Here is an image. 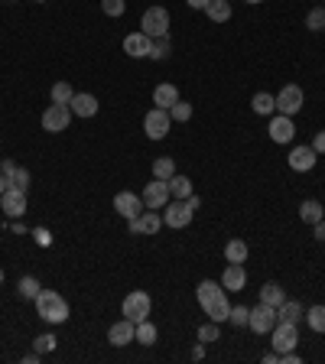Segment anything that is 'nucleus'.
Here are the masks:
<instances>
[{
	"label": "nucleus",
	"mask_w": 325,
	"mask_h": 364,
	"mask_svg": "<svg viewBox=\"0 0 325 364\" xmlns=\"http://www.w3.org/2000/svg\"><path fill=\"white\" fill-rule=\"evenodd\" d=\"M195 299H198L202 312L212 319V322H228V312H231V306H228V296H224L222 283L202 280L198 286H195Z\"/></svg>",
	"instance_id": "nucleus-1"
},
{
	"label": "nucleus",
	"mask_w": 325,
	"mask_h": 364,
	"mask_svg": "<svg viewBox=\"0 0 325 364\" xmlns=\"http://www.w3.org/2000/svg\"><path fill=\"white\" fill-rule=\"evenodd\" d=\"M36 312L43 322H52V326H62L68 322V303L59 296L56 290H39L36 296Z\"/></svg>",
	"instance_id": "nucleus-2"
},
{
	"label": "nucleus",
	"mask_w": 325,
	"mask_h": 364,
	"mask_svg": "<svg viewBox=\"0 0 325 364\" xmlns=\"http://www.w3.org/2000/svg\"><path fill=\"white\" fill-rule=\"evenodd\" d=\"M150 306H153V299H150V293L137 290V293H127V296H124L121 312H124V319H130V322L137 326V322L150 319Z\"/></svg>",
	"instance_id": "nucleus-3"
},
{
	"label": "nucleus",
	"mask_w": 325,
	"mask_h": 364,
	"mask_svg": "<svg viewBox=\"0 0 325 364\" xmlns=\"http://www.w3.org/2000/svg\"><path fill=\"white\" fill-rule=\"evenodd\" d=\"M140 29L147 33L150 39H159V36H169V10L166 7H150L140 20Z\"/></svg>",
	"instance_id": "nucleus-4"
},
{
	"label": "nucleus",
	"mask_w": 325,
	"mask_h": 364,
	"mask_svg": "<svg viewBox=\"0 0 325 364\" xmlns=\"http://www.w3.org/2000/svg\"><path fill=\"white\" fill-rule=\"evenodd\" d=\"M270 345H273V351H277V355L296 351V345H299L296 326H293V322H277V326H273V332H270Z\"/></svg>",
	"instance_id": "nucleus-5"
},
{
	"label": "nucleus",
	"mask_w": 325,
	"mask_h": 364,
	"mask_svg": "<svg viewBox=\"0 0 325 364\" xmlns=\"http://www.w3.org/2000/svg\"><path fill=\"white\" fill-rule=\"evenodd\" d=\"M277 322H280V319H277V306H267V303H257V306L251 309V319H247V328H251V332H257V335H270Z\"/></svg>",
	"instance_id": "nucleus-6"
},
{
	"label": "nucleus",
	"mask_w": 325,
	"mask_h": 364,
	"mask_svg": "<svg viewBox=\"0 0 325 364\" xmlns=\"http://www.w3.org/2000/svg\"><path fill=\"white\" fill-rule=\"evenodd\" d=\"M195 218V212L189 208L186 198H176V202H166V208H163V224L166 228H189Z\"/></svg>",
	"instance_id": "nucleus-7"
},
{
	"label": "nucleus",
	"mask_w": 325,
	"mask_h": 364,
	"mask_svg": "<svg viewBox=\"0 0 325 364\" xmlns=\"http://www.w3.org/2000/svg\"><path fill=\"white\" fill-rule=\"evenodd\" d=\"M169 127H173V117H169V111H163V108H153V111H147V117H143V131H147L150 140H163L169 133Z\"/></svg>",
	"instance_id": "nucleus-8"
},
{
	"label": "nucleus",
	"mask_w": 325,
	"mask_h": 364,
	"mask_svg": "<svg viewBox=\"0 0 325 364\" xmlns=\"http://www.w3.org/2000/svg\"><path fill=\"white\" fill-rule=\"evenodd\" d=\"M143 208H153V212H163L166 208V202L173 196H169V182L166 179H153V182H147V189H143Z\"/></svg>",
	"instance_id": "nucleus-9"
},
{
	"label": "nucleus",
	"mask_w": 325,
	"mask_h": 364,
	"mask_svg": "<svg viewBox=\"0 0 325 364\" xmlns=\"http://www.w3.org/2000/svg\"><path fill=\"white\" fill-rule=\"evenodd\" d=\"M72 121V108L68 104H49L46 111H43V131L49 133H62Z\"/></svg>",
	"instance_id": "nucleus-10"
},
{
	"label": "nucleus",
	"mask_w": 325,
	"mask_h": 364,
	"mask_svg": "<svg viewBox=\"0 0 325 364\" xmlns=\"http://www.w3.org/2000/svg\"><path fill=\"white\" fill-rule=\"evenodd\" d=\"M277 98V111L287 114V117H296L299 111H303V88L299 85H287L280 94H273Z\"/></svg>",
	"instance_id": "nucleus-11"
},
{
	"label": "nucleus",
	"mask_w": 325,
	"mask_h": 364,
	"mask_svg": "<svg viewBox=\"0 0 325 364\" xmlns=\"http://www.w3.org/2000/svg\"><path fill=\"white\" fill-rule=\"evenodd\" d=\"M127 228H130V234H157L159 228H163V215L153 212V208H147V212H140L137 218H130Z\"/></svg>",
	"instance_id": "nucleus-12"
},
{
	"label": "nucleus",
	"mask_w": 325,
	"mask_h": 364,
	"mask_svg": "<svg viewBox=\"0 0 325 364\" xmlns=\"http://www.w3.org/2000/svg\"><path fill=\"white\" fill-rule=\"evenodd\" d=\"M0 208H3V215H7V218H20L23 212H27V192L10 186L7 192L0 196Z\"/></svg>",
	"instance_id": "nucleus-13"
},
{
	"label": "nucleus",
	"mask_w": 325,
	"mask_h": 364,
	"mask_svg": "<svg viewBox=\"0 0 325 364\" xmlns=\"http://www.w3.org/2000/svg\"><path fill=\"white\" fill-rule=\"evenodd\" d=\"M293 137H296V124H293V117L277 114V117L270 121V140L273 143H289Z\"/></svg>",
	"instance_id": "nucleus-14"
},
{
	"label": "nucleus",
	"mask_w": 325,
	"mask_h": 364,
	"mask_svg": "<svg viewBox=\"0 0 325 364\" xmlns=\"http://www.w3.org/2000/svg\"><path fill=\"white\" fill-rule=\"evenodd\" d=\"M150 49H153V39L140 29V33H130L127 39H124V52H127L130 59H150Z\"/></svg>",
	"instance_id": "nucleus-15"
},
{
	"label": "nucleus",
	"mask_w": 325,
	"mask_h": 364,
	"mask_svg": "<svg viewBox=\"0 0 325 364\" xmlns=\"http://www.w3.org/2000/svg\"><path fill=\"white\" fill-rule=\"evenodd\" d=\"M316 159H319V153L312 147H293V153L287 156V163H289L293 173H309V169L316 166Z\"/></svg>",
	"instance_id": "nucleus-16"
},
{
	"label": "nucleus",
	"mask_w": 325,
	"mask_h": 364,
	"mask_svg": "<svg viewBox=\"0 0 325 364\" xmlns=\"http://www.w3.org/2000/svg\"><path fill=\"white\" fill-rule=\"evenodd\" d=\"M133 338H137V326H133L130 319H121V322H114V326L108 328V342H111L114 348L130 345Z\"/></svg>",
	"instance_id": "nucleus-17"
},
{
	"label": "nucleus",
	"mask_w": 325,
	"mask_h": 364,
	"mask_svg": "<svg viewBox=\"0 0 325 364\" xmlns=\"http://www.w3.org/2000/svg\"><path fill=\"white\" fill-rule=\"evenodd\" d=\"M222 286L231 293H241L247 286V270H244V263H228L222 273Z\"/></svg>",
	"instance_id": "nucleus-18"
},
{
	"label": "nucleus",
	"mask_w": 325,
	"mask_h": 364,
	"mask_svg": "<svg viewBox=\"0 0 325 364\" xmlns=\"http://www.w3.org/2000/svg\"><path fill=\"white\" fill-rule=\"evenodd\" d=\"M114 208H117V215L130 221V218L140 215V208H143V198L133 196V192H117V196H114Z\"/></svg>",
	"instance_id": "nucleus-19"
},
{
	"label": "nucleus",
	"mask_w": 325,
	"mask_h": 364,
	"mask_svg": "<svg viewBox=\"0 0 325 364\" xmlns=\"http://www.w3.org/2000/svg\"><path fill=\"white\" fill-rule=\"evenodd\" d=\"M75 117H94L98 114V98L94 94H75L72 101H68Z\"/></svg>",
	"instance_id": "nucleus-20"
},
{
	"label": "nucleus",
	"mask_w": 325,
	"mask_h": 364,
	"mask_svg": "<svg viewBox=\"0 0 325 364\" xmlns=\"http://www.w3.org/2000/svg\"><path fill=\"white\" fill-rule=\"evenodd\" d=\"M277 319L280 322H293V326H299V319H306V309L299 306L296 299H283L277 306Z\"/></svg>",
	"instance_id": "nucleus-21"
},
{
	"label": "nucleus",
	"mask_w": 325,
	"mask_h": 364,
	"mask_svg": "<svg viewBox=\"0 0 325 364\" xmlns=\"http://www.w3.org/2000/svg\"><path fill=\"white\" fill-rule=\"evenodd\" d=\"M176 101H179V88H176V85H157V92H153V104H157V108L169 111Z\"/></svg>",
	"instance_id": "nucleus-22"
},
{
	"label": "nucleus",
	"mask_w": 325,
	"mask_h": 364,
	"mask_svg": "<svg viewBox=\"0 0 325 364\" xmlns=\"http://www.w3.org/2000/svg\"><path fill=\"white\" fill-rule=\"evenodd\" d=\"M251 111L260 114V117H270V114L277 111V98H273V94H267V92H257L251 98Z\"/></svg>",
	"instance_id": "nucleus-23"
},
{
	"label": "nucleus",
	"mask_w": 325,
	"mask_h": 364,
	"mask_svg": "<svg viewBox=\"0 0 325 364\" xmlns=\"http://www.w3.org/2000/svg\"><path fill=\"white\" fill-rule=\"evenodd\" d=\"M299 218L306 224H319L325 218V205H319L316 198H306V202L299 205Z\"/></svg>",
	"instance_id": "nucleus-24"
},
{
	"label": "nucleus",
	"mask_w": 325,
	"mask_h": 364,
	"mask_svg": "<svg viewBox=\"0 0 325 364\" xmlns=\"http://www.w3.org/2000/svg\"><path fill=\"white\" fill-rule=\"evenodd\" d=\"M205 13H208L212 23H224V20H231V3L228 0H208Z\"/></svg>",
	"instance_id": "nucleus-25"
},
{
	"label": "nucleus",
	"mask_w": 325,
	"mask_h": 364,
	"mask_svg": "<svg viewBox=\"0 0 325 364\" xmlns=\"http://www.w3.org/2000/svg\"><path fill=\"white\" fill-rule=\"evenodd\" d=\"M224 261H228V263H244V261H247V244H244L241 238L228 241V244H224Z\"/></svg>",
	"instance_id": "nucleus-26"
},
{
	"label": "nucleus",
	"mask_w": 325,
	"mask_h": 364,
	"mask_svg": "<svg viewBox=\"0 0 325 364\" xmlns=\"http://www.w3.org/2000/svg\"><path fill=\"white\" fill-rule=\"evenodd\" d=\"M283 299H287V293H283L280 283H263V286H260V303H267V306H280Z\"/></svg>",
	"instance_id": "nucleus-27"
},
{
	"label": "nucleus",
	"mask_w": 325,
	"mask_h": 364,
	"mask_svg": "<svg viewBox=\"0 0 325 364\" xmlns=\"http://www.w3.org/2000/svg\"><path fill=\"white\" fill-rule=\"evenodd\" d=\"M169 182V196L173 198H189L192 196V182H189V176H173L166 179Z\"/></svg>",
	"instance_id": "nucleus-28"
},
{
	"label": "nucleus",
	"mask_w": 325,
	"mask_h": 364,
	"mask_svg": "<svg viewBox=\"0 0 325 364\" xmlns=\"http://www.w3.org/2000/svg\"><path fill=\"white\" fill-rule=\"evenodd\" d=\"M306 322L316 335H325V306H312L306 309Z\"/></svg>",
	"instance_id": "nucleus-29"
},
{
	"label": "nucleus",
	"mask_w": 325,
	"mask_h": 364,
	"mask_svg": "<svg viewBox=\"0 0 325 364\" xmlns=\"http://www.w3.org/2000/svg\"><path fill=\"white\" fill-rule=\"evenodd\" d=\"M133 342H140V345H157V326H153V322H147V319H143V322H137V338H133Z\"/></svg>",
	"instance_id": "nucleus-30"
},
{
	"label": "nucleus",
	"mask_w": 325,
	"mask_h": 364,
	"mask_svg": "<svg viewBox=\"0 0 325 364\" xmlns=\"http://www.w3.org/2000/svg\"><path fill=\"white\" fill-rule=\"evenodd\" d=\"M176 176V163L169 156H159L153 159V179H173Z\"/></svg>",
	"instance_id": "nucleus-31"
},
{
	"label": "nucleus",
	"mask_w": 325,
	"mask_h": 364,
	"mask_svg": "<svg viewBox=\"0 0 325 364\" xmlns=\"http://www.w3.org/2000/svg\"><path fill=\"white\" fill-rule=\"evenodd\" d=\"M72 98H75V92H72V85L68 82L52 85V104H68Z\"/></svg>",
	"instance_id": "nucleus-32"
},
{
	"label": "nucleus",
	"mask_w": 325,
	"mask_h": 364,
	"mask_svg": "<svg viewBox=\"0 0 325 364\" xmlns=\"http://www.w3.org/2000/svg\"><path fill=\"white\" fill-rule=\"evenodd\" d=\"M169 117H173V121H179V124H186L189 117H192V104L179 98V101L173 104V108H169Z\"/></svg>",
	"instance_id": "nucleus-33"
},
{
	"label": "nucleus",
	"mask_w": 325,
	"mask_h": 364,
	"mask_svg": "<svg viewBox=\"0 0 325 364\" xmlns=\"http://www.w3.org/2000/svg\"><path fill=\"white\" fill-rule=\"evenodd\" d=\"M247 319H251V309L247 306H231V312H228V322H231L234 328H244Z\"/></svg>",
	"instance_id": "nucleus-34"
},
{
	"label": "nucleus",
	"mask_w": 325,
	"mask_h": 364,
	"mask_svg": "<svg viewBox=\"0 0 325 364\" xmlns=\"http://www.w3.org/2000/svg\"><path fill=\"white\" fill-rule=\"evenodd\" d=\"M20 296L23 299H36L39 296V280L36 277H23V280H20Z\"/></svg>",
	"instance_id": "nucleus-35"
},
{
	"label": "nucleus",
	"mask_w": 325,
	"mask_h": 364,
	"mask_svg": "<svg viewBox=\"0 0 325 364\" xmlns=\"http://www.w3.org/2000/svg\"><path fill=\"white\" fill-rule=\"evenodd\" d=\"M222 338V332H218V322H208V326L198 328V342L202 345H212V342H218Z\"/></svg>",
	"instance_id": "nucleus-36"
},
{
	"label": "nucleus",
	"mask_w": 325,
	"mask_h": 364,
	"mask_svg": "<svg viewBox=\"0 0 325 364\" xmlns=\"http://www.w3.org/2000/svg\"><path fill=\"white\" fill-rule=\"evenodd\" d=\"M306 27L309 29H312V33H322V29H325V7L322 10H309V17H306Z\"/></svg>",
	"instance_id": "nucleus-37"
},
{
	"label": "nucleus",
	"mask_w": 325,
	"mask_h": 364,
	"mask_svg": "<svg viewBox=\"0 0 325 364\" xmlns=\"http://www.w3.org/2000/svg\"><path fill=\"white\" fill-rule=\"evenodd\" d=\"M169 56V36H159V39H153V49H150V59H166Z\"/></svg>",
	"instance_id": "nucleus-38"
},
{
	"label": "nucleus",
	"mask_w": 325,
	"mask_h": 364,
	"mask_svg": "<svg viewBox=\"0 0 325 364\" xmlns=\"http://www.w3.org/2000/svg\"><path fill=\"white\" fill-rule=\"evenodd\" d=\"M101 10H104V17H121L124 10H127V3L124 0H101Z\"/></svg>",
	"instance_id": "nucleus-39"
},
{
	"label": "nucleus",
	"mask_w": 325,
	"mask_h": 364,
	"mask_svg": "<svg viewBox=\"0 0 325 364\" xmlns=\"http://www.w3.org/2000/svg\"><path fill=\"white\" fill-rule=\"evenodd\" d=\"M10 186H13V189H23V192H27V189H29V173H27V169H17V173L10 176Z\"/></svg>",
	"instance_id": "nucleus-40"
},
{
	"label": "nucleus",
	"mask_w": 325,
	"mask_h": 364,
	"mask_svg": "<svg viewBox=\"0 0 325 364\" xmlns=\"http://www.w3.org/2000/svg\"><path fill=\"white\" fill-rule=\"evenodd\" d=\"M33 348H36L39 355H46V351H52V348H56V338H52V335H39L36 342H33Z\"/></svg>",
	"instance_id": "nucleus-41"
},
{
	"label": "nucleus",
	"mask_w": 325,
	"mask_h": 364,
	"mask_svg": "<svg viewBox=\"0 0 325 364\" xmlns=\"http://www.w3.org/2000/svg\"><path fill=\"white\" fill-rule=\"evenodd\" d=\"M0 173H3V176H13V173H17V163H13V159H3V163H0Z\"/></svg>",
	"instance_id": "nucleus-42"
},
{
	"label": "nucleus",
	"mask_w": 325,
	"mask_h": 364,
	"mask_svg": "<svg viewBox=\"0 0 325 364\" xmlns=\"http://www.w3.org/2000/svg\"><path fill=\"white\" fill-rule=\"evenodd\" d=\"M312 150H316V153H325V131L316 133V140H312Z\"/></svg>",
	"instance_id": "nucleus-43"
},
{
	"label": "nucleus",
	"mask_w": 325,
	"mask_h": 364,
	"mask_svg": "<svg viewBox=\"0 0 325 364\" xmlns=\"http://www.w3.org/2000/svg\"><path fill=\"white\" fill-rule=\"evenodd\" d=\"M33 234H36V241H39V244H49V231H46V228H36Z\"/></svg>",
	"instance_id": "nucleus-44"
},
{
	"label": "nucleus",
	"mask_w": 325,
	"mask_h": 364,
	"mask_svg": "<svg viewBox=\"0 0 325 364\" xmlns=\"http://www.w3.org/2000/svg\"><path fill=\"white\" fill-rule=\"evenodd\" d=\"M312 228H316V238H319V241H325V218H322L319 224H312Z\"/></svg>",
	"instance_id": "nucleus-45"
},
{
	"label": "nucleus",
	"mask_w": 325,
	"mask_h": 364,
	"mask_svg": "<svg viewBox=\"0 0 325 364\" xmlns=\"http://www.w3.org/2000/svg\"><path fill=\"white\" fill-rule=\"evenodd\" d=\"M186 3H189L192 10H205V7H208V0H186Z\"/></svg>",
	"instance_id": "nucleus-46"
},
{
	"label": "nucleus",
	"mask_w": 325,
	"mask_h": 364,
	"mask_svg": "<svg viewBox=\"0 0 325 364\" xmlns=\"http://www.w3.org/2000/svg\"><path fill=\"white\" fill-rule=\"evenodd\" d=\"M7 189H10V176H3V173H0V196H3Z\"/></svg>",
	"instance_id": "nucleus-47"
},
{
	"label": "nucleus",
	"mask_w": 325,
	"mask_h": 364,
	"mask_svg": "<svg viewBox=\"0 0 325 364\" xmlns=\"http://www.w3.org/2000/svg\"><path fill=\"white\" fill-rule=\"evenodd\" d=\"M186 202H189V208H192V212H195V208H198V205H202V198H198V196H189Z\"/></svg>",
	"instance_id": "nucleus-48"
},
{
	"label": "nucleus",
	"mask_w": 325,
	"mask_h": 364,
	"mask_svg": "<svg viewBox=\"0 0 325 364\" xmlns=\"http://www.w3.org/2000/svg\"><path fill=\"white\" fill-rule=\"evenodd\" d=\"M247 3H263V0H247Z\"/></svg>",
	"instance_id": "nucleus-49"
},
{
	"label": "nucleus",
	"mask_w": 325,
	"mask_h": 364,
	"mask_svg": "<svg viewBox=\"0 0 325 364\" xmlns=\"http://www.w3.org/2000/svg\"><path fill=\"white\" fill-rule=\"evenodd\" d=\"M0 283H3V270H0Z\"/></svg>",
	"instance_id": "nucleus-50"
},
{
	"label": "nucleus",
	"mask_w": 325,
	"mask_h": 364,
	"mask_svg": "<svg viewBox=\"0 0 325 364\" xmlns=\"http://www.w3.org/2000/svg\"><path fill=\"white\" fill-rule=\"evenodd\" d=\"M36 3H46V0H36Z\"/></svg>",
	"instance_id": "nucleus-51"
},
{
	"label": "nucleus",
	"mask_w": 325,
	"mask_h": 364,
	"mask_svg": "<svg viewBox=\"0 0 325 364\" xmlns=\"http://www.w3.org/2000/svg\"><path fill=\"white\" fill-rule=\"evenodd\" d=\"M7 3H13V0H7Z\"/></svg>",
	"instance_id": "nucleus-52"
}]
</instances>
